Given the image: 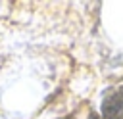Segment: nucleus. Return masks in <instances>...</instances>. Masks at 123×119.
Returning a JSON list of instances; mask_svg holds the SVG:
<instances>
[{
	"label": "nucleus",
	"instance_id": "obj_1",
	"mask_svg": "<svg viewBox=\"0 0 123 119\" xmlns=\"http://www.w3.org/2000/svg\"><path fill=\"white\" fill-rule=\"evenodd\" d=\"M104 119H123V86H113L102 100Z\"/></svg>",
	"mask_w": 123,
	"mask_h": 119
},
{
	"label": "nucleus",
	"instance_id": "obj_2",
	"mask_svg": "<svg viewBox=\"0 0 123 119\" xmlns=\"http://www.w3.org/2000/svg\"><path fill=\"white\" fill-rule=\"evenodd\" d=\"M65 119H69V117H65Z\"/></svg>",
	"mask_w": 123,
	"mask_h": 119
}]
</instances>
